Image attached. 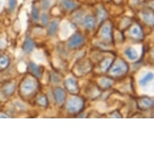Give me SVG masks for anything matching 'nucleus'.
<instances>
[{
    "label": "nucleus",
    "mask_w": 154,
    "mask_h": 154,
    "mask_svg": "<svg viewBox=\"0 0 154 154\" xmlns=\"http://www.w3.org/2000/svg\"><path fill=\"white\" fill-rule=\"evenodd\" d=\"M84 105V100L79 97L69 98L67 102L68 110L71 112H78L82 109Z\"/></svg>",
    "instance_id": "obj_1"
},
{
    "label": "nucleus",
    "mask_w": 154,
    "mask_h": 154,
    "mask_svg": "<svg viewBox=\"0 0 154 154\" xmlns=\"http://www.w3.org/2000/svg\"><path fill=\"white\" fill-rule=\"evenodd\" d=\"M36 87V83L32 79H27L22 84L21 91L25 94H29L32 93Z\"/></svg>",
    "instance_id": "obj_2"
},
{
    "label": "nucleus",
    "mask_w": 154,
    "mask_h": 154,
    "mask_svg": "<svg viewBox=\"0 0 154 154\" xmlns=\"http://www.w3.org/2000/svg\"><path fill=\"white\" fill-rule=\"evenodd\" d=\"M128 69V66L127 63L121 60L118 62V63L113 67V68L111 70V72L115 75H119L123 74H125L127 72Z\"/></svg>",
    "instance_id": "obj_3"
},
{
    "label": "nucleus",
    "mask_w": 154,
    "mask_h": 154,
    "mask_svg": "<svg viewBox=\"0 0 154 154\" xmlns=\"http://www.w3.org/2000/svg\"><path fill=\"white\" fill-rule=\"evenodd\" d=\"M84 38L81 34H75L69 39L68 44V47L69 48H75L78 47L82 45V44L84 42Z\"/></svg>",
    "instance_id": "obj_4"
},
{
    "label": "nucleus",
    "mask_w": 154,
    "mask_h": 154,
    "mask_svg": "<svg viewBox=\"0 0 154 154\" xmlns=\"http://www.w3.org/2000/svg\"><path fill=\"white\" fill-rule=\"evenodd\" d=\"M65 87L71 94H76L79 91L78 83L74 79L72 78H69L65 81Z\"/></svg>",
    "instance_id": "obj_5"
},
{
    "label": "nucleus",
    "mask_w": 154,
    "mask_h": 154,
    "mask_svg": "<svg viewBox=\"0 0 154 154\" xmlns=\"http://www.w3.org/2000/svg\"><path fill=\"white\" fill-rule=\"evenodd\" d=\"M91 69V62L88 60H86L80 63L77 68L78 72L80 74H85L88 72Z\"/></svg>",
    "instance_id": "obj_6"
},
{
    "label": "nucleus",
    "mask_w": 154,
    "mask_h": 154,
    "mask_svg": "<svg viewBox=\"0 0 154 154\" xmlns=\"http://www.w3.org/2000/svg\"><path fill=\"white\" fill-rule=\"evenodd\" d=\"M54 96L56 102L58 104L62 103L65 98V93L64 90L60 87H57L54 89Z\"/></svg>",
    "instance_id": "obj_7"
},
{
    "label": "nucleus",
    "mask_w": 154,
    "mask_h": 154,
    "mask_svg": "<svg viewBox=\"0 0 154 154\" xmlns=\"http://www.w3.org/2000/svg\"><path fill=\"white\" fill-rule=\"evenodd\" d=\"M125 53L126 56L128 57L129 59L131 60H134L137 59L138 57V54L136 50L132 47H129L125 51Z\"/></svg>",
    "instance_id": "obj_8"
},
{
    "label": "nucleus",
    "mask_w": 154,
    "mask_h": 154,
    "mask_svg": "<svg viewBox=\"0 0 154 154\" xmlns=\"http://www.w3.org/2000/svg\"><path fill=\"white\" fill-rule=\"evenodd\" d=\"M35 44L33 41L29 38L27 37L25 41L24 44L23 45V49L26 53H30L34 49Z\"/></svg>",
    "instance_id": "obj_9"
},
{
    "label": "nucleus",
    "mask_w": 154,
    "mask_h": 154,
    "mask_svg": "<svg viewBox=\"0 0 154 154\" xmlns=\"http://www.w3.org/2000/svg\"><path fill=\"white\" fill-rule=\"evenodd\" d=\"M138 102L140 106H141V108H144V109H147L150 108L153 103L152 100L147 97L141 98L139 99V101Z\"/></svg>",
    "instance_id": "obj_10"
},
{
    "label": "nucleus",
    "mask_w": 154,
    "mask_h": 154,
    "mask_svg": "<svg viewBox=\"0 0 154 154\" xmlns=\"http://www.w3.org/2000/svg\"><path fill=\"white\" fill-rule=\"evenodd\" d=\"M153 79V74L151 72H148L143 78L140 80L139 84L141 87L146 86L149 82H150Z\"/></svg>",
    "instance_id": "obj_11"
},
{
    "label": "nucleus",
    "mask_w": 154,
    "mask_h": 154,
    "mask_svg": "<svg viewBox=\"0 0 154 154\" xmlns=\"http://www.w3.org/2000/svg\"><path fill=\"white\" fill-rule=\"evenodd\" d=\"M102 36L103 39L109 40L111 38V29L109 25H106L103 27L102 30Z\"/></svg>",
    "instance_id": "obj_12"
},
{
    "label": "nucleus",
    "mask_w": 154,
    "mask_h": 154,
    "mask_svg": "<svg viewBox=\"0 0 154 154\" xmlns=\"http://www.w3.org/2000/svg\"><path fill=\"white\" fill-rule=\"evenodd\" d=\"M84 24H85V26L86 27L87 29H90V30L93 29L94 27V26H95L94 19L91 16L87 17L85 20Z\"/></svg>",
    "instance_id": "obj_13"
},
{
    "label": "nucleus",
    "mask_w": 154,
    "mask_h": 154,
    "mask_svg": "<svg viewBox=\"0 0 154 154\" xmlns=\"http://www.w3.org/2000/svg\"><path fill=\"white\" fill-rule=\"evenodd\" d=\"M99 84L102 87L104 88H108L112 85V81L108 78H104L99 81Z\"/></svg>",
    "instance_id": "obj_14"
},
{
    "label": "nucleus",
    "mask_w": 154,
    "mask_h": 154,
    "mask_svg": "<svg viewBox=\"0 0 154 154\" xmlns=\"http://www.w3.org/2000/svg\"><path fill=\"white\" fill-rule=\"evenodd\" d=\"M112 59L111 58H106L102 61L100 63V68L103 71L107 70L111 66Z\"/></svg>",
    "instance_id": "obj_15"
},
{
    "label": "nucleus",
    "mask_w": 154,
    "mask_h": 154,
    "mask_svg": "<svg viewBox=\"0 0 154 154\" xmlns=\"http://www.w3.org/2000/svg\"><path fill=\"white\" fill-rule=\"evenodd\" d=\"M33 57L34 60L37 63H42L45 60V57L43 54L40 51L35 52L33 54Z\"/></svg>",
    "instance_id": "obj_16"
},
{
    "label": "nucleus",
    "mask_w": 154,
    "mask_h": 154,
    "mask_svg": "<svg viewBox=\"0 0 154 154\" xmlns=\"http://www.w3.org/2000/svg\"><path fill=\"white\" fill-rule=\"evenodd\" d=\"M58 27V23L56 21H53L50 24L49 29H48V34L51 36H53L55 34L57 31Z\"/></svg>",
    "instance_id": "obj_17"
},
{
    "label": "nucleus",
    "mask_w": 154,
    "mask_h": 154,
    "mask_svg": "<svg viewBox=\"0 0 154 154\" xmlns=\"http://www.w3.org/2000/svg\"><path fill=\"white\" fill-rule=\"evenodd\" d=\"M30 68L31 71L36 75L38 77L41 76V72L40 70V68L35 63H30Z\"/></svg>",
    "instance_id": "obj_18"
},
{
    "label": "nucleus",
    "mask_w": 154,
    "mask_h": 154,
    "mask_svg": "<svg viewBox=\"0 0 154 154\" xmlns=\"http://www.w3.org/2000/svg\"><path fill=\"white\" fill-rule=\"evenodd\" d=\"M15 88V86L14 84H9L5 87L3 92L6 95H11L14 93Z\"/></svg>",
    "instance_id": "obj_19"
},
{
    "label": "nucleus",
    "mask_w": 154,
    "mask_h": 154,
    "mask_svg": "<svg viewBox=\"0 0 154 154\" xmlns=\"http://www.w3.org/2000/svg\"><path fill=\"white\" fill-rule=\"evenodd\" d=\"M62 3L67 9H72L76 7L75 3L74 2H72L71 0H63Z\"/></svg>",
    "instance_id": "obj_20"
},
{
    "label": "nucleus",
    "mask_w": 154,
    "mask_h": 154,
    "mask_svg": "<svg viewBox=\"0 0 154 154\" xmlns=\"http://www.w3.org/2000/svg\"><path fill=\"white\" fill-rule=\"evenodd\" d=\"M131 34L135 38H141V32L138 27H134L131 30Z\"/></svg>",
    "instance_id": "obj_21"
},
{
    "label": "nucleus",
    "mask_w": 154,
    "mask_h": 154,
    "mask_svg": "<svg viewBox=\"0 0 154 154\" xmlns=\"http://www.w3.org/2000/svg\"><path fill=\"white\" fill-rule=\"evenodd\" d=\"M151 15L150 14H143V18L145 22H146L148 24H153V16H150Z\"/></svg>",
    "instance_id": "obj_22"
},
{
    "label": "nucleus",
    "mask_w": 154,
    "mask_h": 154,
    "mask_svg": "<svg viewBox=\"0 0 154 154\" xmlns=\"http://www.w3.org/2000/svg\"><path fill=\"white\" fill-rule=\"evenodd\" d=\"M9 63V59L7 57L3 56L0 58V67L5 68Z\"/></svg>",
    "instance_id": "obj_23"
},
{
    "label": "nucleus",
    "mask_w": 154,
    "mask_h": 154,
    "mask_svg": "<svg viewBox=\"0 0 154 154\" xmlns=\"http://www.w3.org/2000/svg\"><path fill=\"white\" fill-rule=\"evenodd\" d=\"M32 17L33 18L34 20L37 21L39 18V12L38 10L37 9V8L35 6H33L32 8Z\"/></svg>",
    "instance_id": "obj_24"
},
{
    "label": "nucleus",
    "mask_w": 154,
    "mask_h": 154,
    "mask_svg": "<svg viewBox=\"0 0 154 154\" xmlns=\"http://www.w3.org/2000/svg\"><path fill=\"white\" fill-rule=\"evenodd\" d=\"M38 103L41 105V106H45L47 105V98L44 96H42L41 97H39L38 99Z\"/></svg>",
    "instance_id": "obj_25"
},
{
    "label": "nucleus",
    "mask_w": 154,
    "mask_h": 154,
    "mask_svg": "<svg viewBox=\"0 0 154 154\" xmlns=\"http://www.w3.org/2000/svg\"><path fill=\"white\" fill-rule=\"evenodd\" d=\"M41 22H42V24L44 26H47L48 23V17L47 16V14H43L41 16Z\"/></svg>",
    "instance_id": "obj_26"
},
{
    "label": "nucleus",
    "mask_w": 154,
    "mask_h": 154,
    "mask_svg": "<svg viewBox=\"0 0 154 154\" xmlns=\"http://www.w3.org/2000/svg\"><path fill=\"white\" fill-rule=\"evenodd\" d=\"M17 5L16 0H9V9L11 11H14Z\"/></svg>",
    "instance_id": "obj_27"
},
{
    "label": "nucleus",
    "mask_w": 154,
    "mask_h": 154,
    "mask_svg": "<svg viewBox=\"0 0 154 154\" xmlns=\"http://www.w3.org/2000/svg\"><path fill=\"white\" fill-rule=\"evenodd\" d=\"M18 69L20 72H23L24 71H26V66L25 65V63L24 62H21L20 63V64L18 65Z\"/></svg>",
    "instance_id": "obj_28"
},
{
    "label": "nucleus",
    "mask_w": 154,
    "mask_h": 154,
    "mask_svg": "<svg viewBox=\"0 0 154 154\" xmlns=\"http://www.w3.org/2000/svg\"><path fill=\"white\" fill-rule=\"evenodd\" d=\"M15 105L19 109H25V106L24 105L21 103V102H18V101H17V102H15Z\"/></svg>",
    "instance_id": "obj_29"
},
{
    "label": "nucleus",
    "mask_w": 154,
    "mask_h": 154,
    "mask_svg": "<svg viewBox=\"0 0 154 154\" xmlns=\"http://www.w3.org/2000/svg\"><path fill=\"white\" fill-rule=\"evenodd\" d=\"M50 5V2L48 0H44L42 3V7L44 9H47Z\"/></svg>",
    "instance_id": "obj_30"
},
{
    "label": "nucleus",
    "mask_w": 154,
    "mask_h": 154,
    "mask_svg": "<svg viewBox=\"0 0 154 154\" xmlns=\"http://www.w3.org/2000/svg\"><path fill=\"white\" fill-rule=\"evenodd\" d=\"M105 17V14L104 12H103V11H101V12L99 14V18L100 21L102 20H103Z\"/></svg>",
    "instance_id": "obj_31"
},
{
    "label": "nucleus",
    "mask_w": 154,
    "mask_h": 154,
    "mask_svg": "<svg viewBox=\"0 0 154 154\" xmlns=\"http://www.w3.org/2000/svg\"><path fill=\"white\" fill-rule=\"evenodd\" d=\"M6 46V43L3 40H0V48H4Z\"/></svg>",
    "instance_id": "obj_32"
},
{
    "label": "nucleus",
    "mask_w": 154,
    "mask_h": 154,
    "mask_svg": "<svg viewBox=\"0 0 154 154\" xmlns=\"http://www.w3.org/2000/svg\"><path fill=\"white\" fill-rule=\"evenodd\" d=\"M0 118H4V119H6V118H8V117L5 115V114H0Z\"/></svg>",
    "instance_id": "obj_33"
}]
</instances>
